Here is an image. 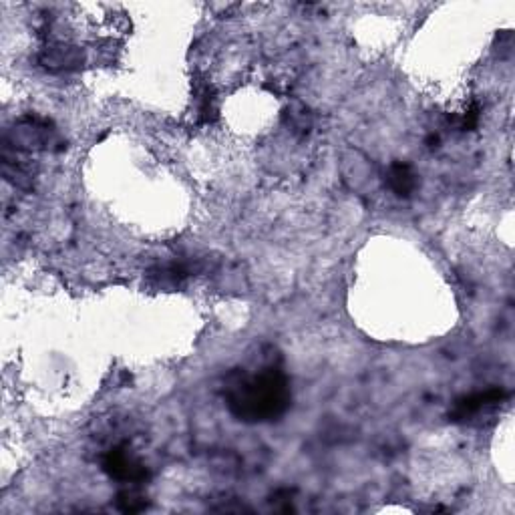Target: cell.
Returning a JSON list of instances; mask_svg holds the SVG:
<instances>
[{"instance_id": "1", "label": "cell", "mask_w": 515, "mask_h": 515, "mask_svg": "<svg viewBox=\"0 0 515 515\" xmlns=\"http://www.w3.org/2000/svg\"><path fill=\"white\" fill-rule=\"evenodd\" d=\"M224 401L232 417L242 423H272L292 405L288 375L274 365L260 369H234L224 381Z\"/></svg>"}, {"instance_id": "2", "label": "cell", "mask_w": 515, "mask_h": 515, "mask_svg": "<svg viewBox=\"0 0 515 515\" xmlns=\"http://www.w3.org/2000/svg\"><path fill=\"white\" fill-rule=\"evenodd\" d=\"M507 401V391L501 387H493L481 393H473L455 401L449 411V421L453 423H473L485 415H491Z\"/></svg>"}, {"instance_id": "3", "label": "cell", "mask_w": 515, "mask_h": 515, "mask_svg": "<svg viewBox=\"0 0 515 515\" xmlns=\"http://www.w3.org/2000/svg\"><path fill=\"white\" fill-rule=\"evenodd\" d=\"M101 465H103V471L111 479H117L121 483L139 485L149 479V469L133 453H129L127 447H123V445L109 449L105 453Z\"/></svg>"}, {"instance_id": "4", "label": "cell", "mask_w": 515, "mask_h": 515, "mask_svg": "<svg viewBox=\"0 0 515 515\" xmlns=\"http://www.w3.org/2000/svg\"><path fill=\"white\" fill-rule=\"evenodd\" d=\"M387 186L397 198H411L419 186V178L409 163L397 161L387 171Z\"/></svg>"}, {"instance_id": "5", "label": "cell", "mask_w": 515, "mask_h": 515, "mask_svg": "<svg viewBox=\"0 0 515 515\" xmlns=\"http://www.w3.org/2000/svg\"><path fill=\"white\" fill-rule=\"evenodd\" d=\"M117 507L125 513H139V511H145L149 501L145 495H141L137 489H125V491H119L117 493V499H115Z\"/></svg>"}]
</instances>
